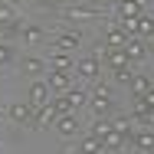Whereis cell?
<instances>
[{
  "label": "cell",
  "mask_w": 154,
  "mask_h": 154,
  "mask_svg": "<svg viewBox=\"0 0 154 154\" xmlns=\"http://www.w3.org/2000/svg\"><path fill=\"white\" fill-rule=\"evenodd\" d=\"M105 148H102V141L98 138H92V134H85L82 141H79V154H102Z\"/></svg>",
  "instance_id": "cell-22"
},
{
  "label": "cell",
  "mask_w": 154,
  "mask_h": 154,
  "mask_svg": "<svg viewBox=\"0 0 154 154\" xmlns=\"http://www.w3.org/2000/svg\"><path fill=\"white\" fill-rule=\"evenodd\" d=\"M7 3H26V0H7Z\"/></svg>",
  "instance_id": "cell-33"
},
{
  "label": "cell",
  "mask_w": 154,
  "mask_h": 154,
  "mask_svg": "<svg viewBox=\"0 0 154 154\" xmlns=\"http://www.w3.org/2000/svg\"><path fill=\"white\" fill-rule=\"evenodd\" d=\"M131 144H134V148H138L141 154L154 151V131H151V128H144V131H134V138H131Z\"/></svg>",
  "instance_id": "cell-15"
},
{
  "label": "cell",
  "mask_w": 154,
  "mask_h": 154,
  "mask_svg": "<svg viewBox=\"0 0 154 154\" xmlns=\"http://www.w3.org/2000/svg\"><path fill=\"white\" fill-rule=\"evenodd\" d=\"M89 108L95 112V118H108L112 115V89L98 85L95 92H89Z\"/></svg>",
  "instance_id": "cell-2"
},
{
  "label": "cell",
  "mask_w": 154,
  "mask_h": 154,
  "mask_svg": "<svg viewBox=\"0 0 154 154\" xmlns=\"http://www.w3.org/2000/svg\"><path fill=\"white\" fill-rule=\"evenodd\" d=\"M148 89H151V79H148V75H138V72H134V79H131V92H134V98H141V95L148 92Z\"/></svg>",
  "instance_id": "cell-24"
},
{
  "label": "cell",
  "mask_w": 154,
  "mask_h": 154,
  "mask_svg": "<svg viewBox=\"0 0 154 154\" xmlns=\"http://www.w3.org/2000/svg\"><path fill=\"white\" fill-rule=\"evenodd\" d=\"M131 79H134V69H131V66H115V82L131 85Z\"/></svg>",
  "instance_id": "cell-25"
},
{
  "label": "cell",
  "mask_w": 154,
  "mask_h": 154,
  "mask_svg": "<svg viewBox=\"0 0 154 154\" xmlns=\"http://www.w3.org/2000/svg\"><path fill=\"white\" fill-rule=\"evenodd\" d=\"M112 154H128V151H112Z\"/></svg>",
  "instance_id": "cell-34"
},
{
  "label": "cell",
  "mask_w": 154,
  "mask_h": 154,
  "mask_svg": "<svg viewBox=\"0 0 154 154\" xmlns=\"http://www.w3.org/2000/svg\"><path fill=\"white\" fill-rule=\"evenodd\" d=\"M92 7H98V10H105V7H118V0H89Z\"/></svg>",
  "instance_id": "cell-28"
},
{
  "label": "cell",
  "mask_w": 154,
  "mask_h": 154,
  "mask_svg": "<svg viewBox=\"0 0 154 154\" xmlns=\"http://www.w3.org/2000/svg\"><path fill=\"white\" fill-rule=\"evenodd\" d=\"M33 112L36 108H33L30 102H10L7 105V118L13 125H33Z\"/></svg>",
  "instance_id": "cell-4"
},
{
  "label": "cell",
  "mask_w": 154,
  "mask_h": 154,
  "mask_svg": "<svg viewBox=\"0 0 154 154\" xmlns=\"http://www.w3.org/2000/svg\"><path fill=\"white\" fill-rule=\"evenodd\" d=\"M26 102H30L33 108H43V105H49V102H53V92H49L46 79H36V82L30 85V95H26Z\"/></svg>",
  "instance_id": "cell-7"
},
{
  "label": "cell",
  "mask_w": 154,
  "mask_h": 154,
  "mask_svg": "<svg viewBox=\"0 0 154 154\" xmlns=\"http://www.w3.org/2000/svg\"><path fill=\"white\" fill-rule=\"evenodd\" d=\"M141 122H144V125H148V128H151V131H154V108H148V112L141 115Z\"/></svg>",
  "instance_id": "cell-30"
},
{
  "label": "cell",
  "mask_w": 154,
  "mask_h": 154,
  "mask_svg": "<svg viewBox=\"0 0 154 154\" xmlns=\"http://www.w3.org/2000/svg\"><path fill=\"white\" fill-rule=\"evenodd\" d=\"M125 56H128V62L148 59V46H144V39H141V36H128V43H125Z\"/></svg>",
  "instance_id": "cell-9"
},
{
  "label": "cell",
  "mask_w": 154,
  "mask_h": 154,
  "mask_svg": "<svg viewBox=\"0 0 154 154\" xmlns=\"http://www.w3.org/2000/svg\"><path fill=\"white\" fill-rule=\"evenodd\" d=\"M105 10H98L92 3H75V7H62V17L66 20H102Z\"/></svg>",
  "instance_id": "cell-3"
},
{
  "label": "cell",
  "mask_w": 154,
  "mask_h": 154,
  "mask_svg": "<svg viewBox=\"0 0 154 154\" xmlns=\"http://www.w3.org/2000/svg\"><path fill=\"white\" fill-rule=\"evenodd\" d=\"M0 3H3V0H0Z\"/></svg>",
  "instance_id": "cell-38"
},
{
  "label": "cell",
  "mask_w": 154,
  "mask_h": 154,
  "mask_svg": "<svg viewBox=\"0 0 154 154\" xmlns=\"http://www.w3.org/2000/svg\"><path fill=\"white\" fill-rule=\"evenodd\" d=\"M72 75L75 72H62V69H53L49 75H46V85H49V92L53 95H62L72 89Z\"/></svg>",
  "instance_id": "cell-6"
},
{
  "label": "cell",
  "mask_w": 154,
  "mask_h": 154,
  "mask_svg": "<svg viewBox=\"0 0 154 154\" xmlns=\"http://www.w3.org/2000/svg\"><path fill=\"white\" fill-rule=\"evenodd\" d=\"M108 131H112V118H95L92 128H89V134H92V138H98V141H102Z\"/></svg>",
  "instance_id": "cell-23"
},
{
  "label": "cell",
  "mask_w": 154,
  "mask_h": 154,
  "mask_svg": "<svg viewBox=\"0 0 154 154\" xmlns=\"http://www.w3.org/2000/svg\"><path fill=\"white\" fill-rule=\"evenodd\" d=\"M3 118H7V112H3V108H0V122H3Z\"/></svg>",
  "instance_id": "cell-32"
},
{
  "label": "cell",
  "mask_w": 154,
  "mask_h": 154,
  "mask_svg": "<svg viewBox=\"0 0 154 154\" xmlns=\"http://www.w3.org/2000/svg\"><path fill=\"white\" fill-rule=\"evenodd\" d=\"M79 43H82V36H79V33L62 30L59 36H56V43H53V49H62V53H69V49H79Z\"/></svg>",
  "instance_id": "cell-12"
},
{
  "label": "cell",
  "mask_w": 154,
  "mask_h": 154,
  "mask_svg": "<svg viewBox=\"0 0 154 154\" xmlns=\"http://www.w3.org/2000/svg\"><path fill=\"white\" fill-rule=\"evenodd\" d=\"M82 105H89V92H85V89H69V92H62V95H53L56 115H72V112L82 108Z\"/></svg>",
  "instance_id": "cell-1"
},
{
  "label": "cell",
  "mask_w": 154,
  "mask_h": 154,
  "mask_svg": "<svg viewBox=\"0 0 154 154\" xmlns=\"http://www.w3.org/2000/svg\"><path fill=\"white\" fill-rule=\"evenodd\" d=\"M46 66H49V62L39 59V56H23V62H20L23 75H43V72H46Z\"/></svg>",
  "instance_id": "cell-14"
},
{
  "label": "cell",
  "mask_w": 154,
  "mask_h": 154,
  "mask_svg": "<svg viewBox=\"0 0 154 154\" xmlns=\"http://www.w3.org/2000/svg\"><path fill=\"white\" fill-rule=\"evenodd\" d=\"M115 10H118V23H122V26H131V23L144 13V7H141L138 0H118Z\"/></svg>",
  "instance_id": "cell-5"
},
{
  "label": "cell",
  "mask_w": 154,
  "mask_h": 154,
  "mask_svg": "<svg viewBox=\"0 0 154 154\" xmlns=\"http://www.w3.org/2000/svg\"><path fill=\"white\" fill-rule=\"evenodd\" d=\"M13 20H17V13H13V7L3 0V3H0V26H7V23H13Z\"/></svg>",
  "instance_id": "cell-26"
},
{
  "label": "cell",
  "mask_w": 154,
  "mask_h": 154,
  "mask_svg": "<svg viewBox=\"0 0 154 154\" xmlns=\"http://www.w3.org/2000/svg\"><path fill=\"white\" fill-rule=\"evenodd\" d=\"M95 56H98V59H105L112 69H115V66H131L128 56H125V49H108V46H105V49H98Z\"/></svg>",
  "instance_id": "cell-13"
},
{
  "label": "cell",
  "mask_w": 154,
  "mask_h": 154,
  "mask_svg": "<svg viewBox=\"0 0 154 154\" xmlns=\"http://www.w3.org/2000/svg\"><path fill=\"white\" fill-rule=\"evenodd\" d=\"M102 154H108V151H102Z\"/></svg>",
  "instance_id": "cell-36"
},
{
  "label": "cell",
  "mask_w": 154,
  "mask_h": 154,
  "mask_svg": "<svg viewBox=\"0 0 154 154\" xmlns=\"http://www.w3.org/2000/svg\"><path fill=\"white\" fill-rule=\"evenodd\" d=\"M148 154H154V151H148Z\"/></svg>",
  "instance_id": "cell-37"
},
{
  "label": "cell",
  "mask_w": 154,
  "mask_h": 154,
  "mask_svg": "<svg viewBox=\"0 0 154 154\" xmlns=\"http://www.w3.org/2000/svg\"><path fill=\"white\" fill-rule=\"evenodd\" d=\"M49 66H53V69H62V72H75V59H72L69 53H62V49H56V53L49 56Z\"/></svg>",
  "instance_id": "cell-18"
},
{
  "label": "cell",
  "mask_w": 154,
  "mask_h": 154,
  "mask_svg": "<svg viewBox=\"0 0 154 154\" xmlns=\"http://www.w3.org/2000/svg\"><path fill=\"white\" fill-rule=\"evenodd\" d=\"M56 118H59V115H56V108H53V102L33 112V125H36L39 131H43V128H49V125H56Z\"/></svg>",
  "instance_id": "cell-10"
},
{
  "label": "cell",
  "mask_w": 154,
  "mask_h": 154,
  "mask_svg": "<svg viewBox=\"0 0 154 154\" xmlns=\"http://www.w3.org/2000/svg\"><path fill=\"white\" fill-rule=\"evenodd\" d=\"M125 144H128V141H125L118 131H108V134L102 138V148H105L108 154H112V151H125Z\"/></svg>",
  "instance_id": "cell-21"
},
{
  "label": "cell",
  "mask_w": 154,
  "mask_h": 154,
  "mask_svg": "<svg viewBox=\"0 0 154 154\" xmlns=\"http://www.w3.org/2000/svg\"><path fill=\"white\" fill-rule=\"evenodd\" d=\"M10 59H13V49H10L7 43H0V66H7Z\"/></svg>",
  "instance_id": "cell-27"
},
{
  "label": "cell",
  "mask_w": 154,
  "mask_h": 154,
  "mask_svg": "<svg viewBox=\"0 0 154 154\" xmlns=\"http://www.w3.org/2000/svg\"><path fill=\"white\" fill-rule=\"evenodd\" d=\"M56 131H59L62 138H75L79 134V118L75 115H59L56 118Z\"/></svg>",
  "instance_id": "cell-11"
},
{
  "label": "cell",
  "mask_w": 154,
  "mask_h": 154,
  "mask_svg": "<svg viewBox=\"0 0 154 154\" xmlns=\"http://www.w3.org/2000/svg\"><path fill=\"white\" fill-rule=\"evenodd\" d=\"M134 36H141V39H151L154 36V17L151 13H141L134 20Z\"/></svg>",
  "instance_id": "cell-17"
},
{
  "label": "cell",
  "mask_w": 154,
  "mask_h": 154,
  "mask_svg": "<svg viewBox=\"0 0 154 154\" xmlns=\"http://www.w3.org/2000/svg\"><path fill=\"white\" fill-rule=\"evenodd\" d=\"M39 3H43V7H46V10H59L62 3H66V0H39Z\"/></svg>",
  "instance_id": "cell-31"
},
{
  "label": "cell",
  "mask_w": 154,
  "mask_h": 154,
  "mask_svg": "<svg viewBox=\"0 0 154 154\" xmlns=\"http://www.w3.org/2000/svg\"><path fill=\"white\" fill-rule=\"evenodd\" d=\"M125 43H128L125 26H112V30L105 33V46H108V49H125Z\"/></svg>",
  "instance_id": "cell-16"
},
{
  "label": "cell",
  "mask_w": 154,
  "mask_h": 154,
  "mask_svg": "<svg viewBox=\"0 0 154 154\" xmlns=\"http://www.w3.org/2000/svg\"><path fill=\"white\" fill-rule=\"evenodd\" d=\"M20 36H23V43H26V46H36L39 39H46V30H43V26H36V23H30V26H23Z\"/></svg>",
  "instance_id": "cell-20"
},
{
  "label": "cell",
  "mask_w": 154,
  "mask_h": 154,
  "mask_svg": "<svg viewBox=\"0 0 154 154\" xmlns=\"http://www.w3.org/2000/svg\"><path fill=\"white\" fill-rule=\"evenodd\" d=\"M141 102H144L148 108H154V85H151V89H148V92H144V95H141Z\"/></svg>",
  "instance_id": "cell-29"
},
{
  "label": "cell",
  "mask_w": 154,
  "mask_h": 154,
  "mask_svg": "<svg viewBox=\"0 0 154 154\" xmlns=\"http://www.w3.org/2000/svg\"><path fill=\"white\" fill-rule=\"evenodd\" d=\"M75 72H79L82 79L95 82V79L102 75V59H98V56H85V59H79V62H75Z\"/></svg>",
  "instance_id": "cell-8"
},
{
  "label": "cell",
  "mask_w": 154,
  "mask_h": 154,
  "mask_svg": "<svg viewBox=\"0 0 154 154\" xmlns=\"http://www.w3.org/2000/svg\"><path fill=\"white\" fill-rule=\"evenodd\" d=\"M112 131H118L125 141H131L134 138V128H131V118H125V115H118V118H112Z\"/></svg>",
  "instance_id": "cell-19"
},
{
  "label": "cell",
  "mask_w": 154,
  "mask_h": 154,
  "mask_svg": "<svg viewBox=\"0 0 154 154\" xmlns=\"http://www.w3.org/2000/svg\"><path fill=\"white\" fill-rule=\"evenodd\" d=\"M151 49H154V36H151Z\"/></svg>",
  "instance_id": "cell-35"
}]
</instances>
